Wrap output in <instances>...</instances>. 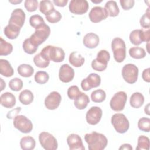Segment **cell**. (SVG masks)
I'll list each match as a JSON object with an SVG mask.
<instances>
[{"label": "cell", "mask_w": 150, "mask_h": 150, "mask_svg": "<svg viewBox=\"0 0 150 150\" xmlns=\"http://www.w3.org/2000/svg\"><path fill=\"white\" fill-rule=\"evenodd\" d=\"M18 73L20 76L24 77L32 76L34 72V69L32 66L28 64H22L18 67Z\"/></svg>", "instance_id": "cell-30"}, {"label": "cell", "mask_w": 150, "mask_h": 150, "mask_svg": "<svg viewBox=\"0 0 150 150\" xmlns=\"http://www.w3.org/2000/svg\"><path fill=\"white\" fill-rule=\"evenodd\" d=\"M104 9L106 10L108 16L115 17L117 16L120 12L118 6L115 1H107L104 6Z\"/></svg>", "instance_id": "cell-28"}, {"label": "cell", "mask_w": 150, "mask_h": 150, "mask_svg": "<svg viewBox=\"0 0 150 150\" xmlns=\"http://www.w3.org/2000/svg\"><path fill=\"white\" fill-rule=\"evenodd\" d=\"M21 28L13 25L9 24L6 25L4 30V35L9 39H15L19 35Z\"/></svg>", "instance_id": "cell-24"}, {"label": "cell", "mask_w": 150, "mask_h": 150, "mask_svg": "<svg viewBox=\"0 0 150 150\" xmlns=\"http://www.w3.org/2000/svg\"><path fill=\"white\" fill-rule=\"evenodd\" d=\"M67 142L70 150H84L85 147L81 137L76 134H71L67 138Z\"/></svg>", "instance_id": "cell-19"}, {"label": "cell", "mask_w": 150, "mask_h": 150, "mask_svg": "<svg viewBox=\"0 0 150 150\" xmlns=\"http://www.w3.org/2000/svg\"><path fill=\"white\" fill-rule=\"evenodd\" d=\"M70 63L76 67H81L84 63V58L77 52H73L69 58Z\"/></svg>", "instance_id": "cell-27"}, {"label": "cell", "mask_w": 150, "mask_h": 150, "mask_svg": "<svg viewBox=\"0 0 150 150\" xmlns=\"http://www.w3.org/2000/svg\"><path fill=\"white\" fill-rule=\"evenodd\" d=\"M13 50V46L12 44L7 42L3 39L2 37L0 38V55L7 56L12 53Z\"/></svg>", "instance_id": "cell-32"}, {"label": "cell", "mask_w": 150, "mask_h": 150, "mask_svg": "<svg viewBox=\"0 0 150 150\" xmlns=\"http://www.w3.org/2000/svg\"><path fill=\"white\" fill-rule=\"evenodd\" d=\"M119 149H127V150H132V147L131 146V145L129 144H124L123 145H122L120 148Z\"/></svg>", "instance_id": "cell-50"}, {"label": "cell", "mask_w": 150, "mask_h": 150, "mask_svg": "<svg viewBox=\"0 0 150 150\" xmlns=\"http://www.w3.org/2000/svg\"><path fill=\"white\" fill-rule=\"evenodd\" d=\"M111 49L115 60L118 63L122 62L126 57V46L124 40L118 37L114 38L111 42Z\"/></svg>", "instance_id": "cell-4"}, {"label": "cell", "mask_w": 150, "mask_h": 150, "mask_svg": "<svg viewBox=\"0 0 150 150\" xmlns=\"http://www.w3.org/2000/svg\"><path fill=\"white\" fill-rule=\"evenodd\" d=\"M9 2L12 3V4H19V3L22 2V1H9Z\"/></svg>", "instance_id": "cell-52"}, {"label": "cell", "mask_w": 150, "mask_h": 150, "mask_svg": "<svg viewBox=\"0 0 150 150\" xmlns=\"http://www.w3.org/2000/svg\"><path fill=\"white\" fill-rule=\"evenodd\" d=\"M101 77L96 73L90 74L87 78L81 82V87L84 91H88L93 88L97 87L100 85Z\"/></svg>", "instance_id": "cell-13"}, {"label": "cell", "mask_w": 150, "mask_h": 150, "mask_svg": "<svg viewBox=\"0 0 150 150\" xmlns=\"http://www.w3.org/2000/svg\"><path fill=\"white\" fill-rule=\"evenodd\" d=\"M150 12L149 8L147 9L146 12L144 13L140 19L139 22L141 26L144 29H148L150 27Z\"/></svg>", "instance_id": "cell-43"}, {"label": "cell", "mask_w": 150, "mask_h": 150, "mask_svg": "<svg viewBox=\"0 0 150 150\" xmlns=\"http://www.w3.org/2000/svg\"><path fill=\"white\" fill-rule=\"evenodd\" d=\"M0 73L6 77H9L13 75V69L7 60L0 59Z\"/></svg>", "instance_id": "cell-22"}, {"label": "cell", "mask_w": 150, "mask_h": 150, "mask_svg": "<svg viewBox=\"0 0 150 150\" xmlns=\"http://www.w3.org/2000/svg\"><path fill=\"white\" fill-rule=\"evenodd\" d=\"M120 3L124 10H129L134 6L135 1L134 0H120Z\"/></svg>", "instance_id": "cell-46"}, {"label": "cell", "mask_w": 150, "mask_h": 150, "mask_svg": "<svg viewBox=\"0 0 150 150\" xmlns=\"http://www.w3.org/2000/svg\"><path fill=\"white\" fill-rule=\"evenodd\" d=\"M149 68H147L144 70L142 73V77L143 80L148 83L150 82V76H149Z\"/></svg>", "instance_id": "cell-48"}, {"label": "cell", "mask_w": 150, "mask_h": 150, "mask_svg": "<svg viewBox=\"0 0 150 150\" xmlns=\"http://www.w3.org/2000/svg\"><path fill=\"white\" fill-rule=\"evenodd\" d=\"M62 97L57 91H52L46 97L45 100V107L50 110L56 109L60 105Z\"/></svg>", "instance_id": "cell-16"}, {"label": "cell", "mask_w": 150, "mask_h": 150, "mask_svg": "<svg viewBox=\"0 0 150 150\" xmlns=\"http://www.w3.org/2000/svg\"><path fill=\"white\" fill-rule=\"evenodd\" d=\"M50 34V27L46 23L35 29V32L29 38L30 42L36 47L43 43Z\"/></svg>", "instance_id": "cell-3"}, {"label": "cell", "mask_w": 150, "mask_h": 150, "mask_svg": "<svg viewBox=\"0 0 150 150\" xmlns=\"http://www.w3.org/2000/svg\"><path fill=\"white\" fill-rule=\"evenodd\" d=\"M88 8V3L86 0H71L69 6L70 11L76 15H82L86 13Z\"/></svg>", "instance_id": "cell-12"}, {"label": "cell", "mask_w": 150, "mask_h": 150, "mask_svg": "<svg viewBox=\"0 0 150 150\" xmlns=\"http://www.w3.org/2000/svg\"><path fill=\"white\" fill-rule=\"evenodd\" d=\"M13 126L22 133H29L33 129L32 121L26 116L18 115L13 118Z\"/></svg>", "instance_id": "cell-8"}, {"label": "cell", "mask_w": 150, "mask_h": 150, "mask_svg": "<svg viewBox=\"0 0 150 150\" xmlns=\"http://www.w3.org/2000/svg\"><path fill=\"white\" fill-rule=\"evenodd\" d=\"M0 98L1 105L5 108H12L15 105V97L10 92H5L2 93L1 95Z\"/></svg>", "instance_id": "cell-21"}, {"label": "cell", "mask_w": 150, "mask_h": 150, "mask_svg": "<svg viewBox=\"0 0 150 150\" xmlns=\"http://www.w3.org/2000/svg\"><path fill=\"white\" fill-rule=\"evenodd\" d=\"M108 15L106 10L101 6H94L90 10L88 16L90 21L94 23H98L105 19Z\"/></svg>", "instance_id": "cell-17"}, {"label": "cell", "mask_w": 150, "mask_h": 150, "mask_svg": "<svg viewBox=\"0 0 150 150\" xmlns=\"http://www.w3.org/2000/svg\"><path fill=\"white\" fill-rule=\"evenodd\" d=\"M33 94L29 90H24L21 92L19 96V101L24 105H29L33 101Z\"/></svg>", "instance_id": "cell-29"}, {"label": "cell", "mask_w": 150, "mask_h": 150, "mask_svg": "<svg viewBox=\"0 0 150 150\" xmlns=\"http://www.w3.org/2000/svg\"><path fill=\"white\" fill-rule=\"evenodd\" d=\"M127 100V94L122 91H118L111 98L110 103V107L115 111H121L124 108Z\"/></svg>", "instance_id": "cell-11"}, {"label": "cell", "mask_w": 150, "mask_h": 150, "mask_svg": "<svg viewBox=\"0 0 150 150\" xmlns=\"http://www.w3.org/2000/svg\"><path fill=\"white\" fill-rule=\"evenodd\" d=\"M102 114V110L99 107H91L86 113V121L90 125H96L100 122Z\"/></svg>", "instance_id": "cell-14"}, {"label": "cell", "mask_w": 150, "mask_h": 150, "mask_svg": "<svg viewBox=\"0 0 150 150\" xmlns=\"http://www.w3.org/2000/svg\"><path fill=\"white\" fill-rule=\"evenodd\" d=\"M29 23L30 26L35 29L45 23L43 18L39 15H32L29 18Z\"/></svg>", "instance_id": "cell-41"}, {"label": "cell", "mask_w": 150, "mask_h": 150, "mask_svg": "<svg viewBox=\"0 0 150 150\" xmlns=\"http://www.w3.org/2000/svg\"><path fill=\"white\" fill-rule=\"evenodd\" d=\"M105 92L102 89L94 90L91 94V100L94 103H102L105 100Z\"/></svg>", "instance_id": "cell-35"}, {"label": "cell", "mask_w": 150, "mask_h": 150, "mask_svg": "<svg viewBox=\"0 0 150 150\" xmlns=\"http://www.w3.org/2000/svg\"><path fill=\"white\" fill-rule=\"evenodd\" d=\"M110 59L109 52L105 50H101L98 52L97 58L92 61L91 67L94 70L103 71L106 69Z\"/></svg>", "instance_id": "cell-6"}, {"label": "cell", "mask_w": 150, "mask_h": 150, "mask_svg": "<svg viewBox=\"0 0 150 150\" xmlns=\"http://www.w3.org/2000/svg\"><path fill=\"white\" fill-rule=\"evenodd\" d=\"M22 47L24 52L29 54H32L35 53L37 51L38 48V47L35 46L30 42L29 38H27L24 40L22 45Z\"/></svg>", "instance_id": "cell-37"}, {"label": "cell", "mask_w": 150, "mask_h": 150, "mask_svg": "<svg viewBox=\"0 0 150 150\" xmlns=\"http://www.w3.org/2000/svg\"><path fill=\"white\" fill-rule=\"evenodd\" d=\"M149 104H148L147 105H146V107H145V109H144V111H145V112L146 113V114H148V115H149V108H148V107H149Z\"/></svg>", "instance_id": "cell-51"}, {"label": "cell", "mask_w": 150, "mask_h": 150, "mask_svg": "<svg viewBox=\"0 0 150 150\" xmlns=\"http://www.w3.org/2000/svg\"><path fill=\"white\" fill-rule=\"evenodd\" d=\"M122 76L127 83L134 84L137 81L138 79V69L134 64H127L122 69Z\"/></svg>", "instance_id": "cell-9"}, {"label": "cell", "mask_w": 150, "mask_h": 150, "mask_svg": "<svg viewBox=\"0 0 150 150\" xmlns=\"http://www.w3.org/2000/svg\"><path fill=\"white\" fill-rule=\"evenodd\" d=\"M33 62L38 67L46 68L49 66L50 63V60L46 59L40 53L34 56Z\"/></svg>", "instance_id": "cell-34"}, {"label": "cell", "mask_w": 150, "mask_h": 150, "mask_svg": "<svg viewBox=\"0 0 150 150\" xmlns=\"http://www.w3.org/2000/svg\"><path fill=\"white\" fill-rule=\"evenodd\" d=\"M84 139L88 144L89 150H103L107 145L108 140L106 137L97 132L93 131L84 135Z\"/></svg>", "instance_id": "cell-1"}, {"label": "cell", "mask_w": 150, "mask_h": 150, "mask_svg": "<svg viewBox=\"0 0 150 150\" xmlns=\"http://www.w3.org/2000/svg\"><path fill=\"white\" fill-rule=\"evenodd\" d=\"M39 140L41 146L46 150H56L58 144L56 138L47 132H42L39 135Z\"/></svg>", "instance_id": "cell-10"}, {"label": "cell", "mask_w": 150, "mask_h": 150, "mask_svg": "<svg viewBox=\"0 0 150 150\" xmlns=\"http://www.w3.org/2000/svg\"><path fill=\"white\" fill-rule=\"evenodd\" d=\"M129 40L135 46L139 45L143 42H149L150 40L149 28L132 30L129 34Z\"/></svg>", "instance_id": "cell-7"}, {"label": "cell", "mask_w": 150, "mask_h": 150, "mask_svg": "<svg viewBox=\"0 0 150 150\" xmlns=\"http://www.w3.org/2000/svg\"><path fill=\"white\" fill-rule=\"evenodd\" d=\"M144 100V97L141 93L135 92L131 95L129 103L131 107L135 108H138L143 105Z\"/></svg>", "instance_id": "cell-25"}, {"label": "cell", "mask_w": 150, "mask_h": 150, "mask_svg": "<svg viewBox=\"0 0 150 150\" xmlns=\"http://www.w3.org/2000/svg\"><path fill=\"white\" fill-rule=\"evenodd\" d=\"M138 128L144 132H148L150 131V119L146 117L141 118L138 122Z\"/></svg>", "instance_id": "cell-40"}, {"label": "cell", "mask_w": 150, "mask_h": 150, "mask_svg": "<svg viewBox=\"0 0 150 150\" xmlns=\"http://www.w3.org/2000/svg\"><path fill=\"white\" fill-rule=\"evenodd\" d=\"M25 13L22 9H15L12 11L11 13L8 23L13 25L21 29L25 23Z\"/></svg>", "instance_id": "cell-15"}, {"label": "cell", "mask_w": 150, "mask_h": 150, "mask_svg": "<svg viewBox=\"0 0 150 150\" xmlns=\"http://www.w3.org/2000/svg\"><path fill=\"white\" fill-rule=\"evenodd\" d=\"M149 149V139L148 137L145 135H141L138 138V144L136 147L137 150L145 149L148 150Z\"/></svg>", "instance_id": "cell-36"}, {"label": "cell", "mask_w": 150, "mask_h": 150, "mask_svg": "<svg viewBox=\"0 0 150 150\" xmlns=\"http://www.w3.org/2000/svg\"><path fill=\"white\" fill-rule=\"evenodd\" d=\"M40 54L46 59L57 63L63 61L65 57V53L62 48L51 45L45 46L41 50Z\"/></svg>", "instance_id": "cell-2"}, {"label": "cell", "mask_w": 150, "mask_h": 150, "mask_svg": "<svg viewBox=\"0 0 150 150\" xmlns=\"http://www.w3.org/2000/svg\"><path fill=\"white\" fill-rule=\"evenodd\" d=\"M100 42L98 36L93 32L87 33L83 38V42L84 45L89 49H93L96 47Z\"/></svg>", "instance_id": "cell-20"}, {"label": "cell", "mask_w": 150, "mask_h": 150, "mask_svg": "<svg viewBox=\"0 0 150 150\" xmlns=\"http://www.w3.org/2000/svg\"><path fill=\"white\" fill-rule=\"evenodd\" d=\"M45 18L49 22L54 23L60 21L62 18V15L59 11L54 9L47 15L45 16Z\"/></svg>", "instance_id": "cell-42"}, {"label": "cell", "mask_w": 150, "mask_h": 150, "mask_svg": "<svg viewBox=\"0 0 150 150\" xmlns=\"http://www.w3.org/2000/svg\"><path fill=\"white\" fill-rule=\"evenodd\" d=\"M53 2L57 6L63 7L66 5L68 2L67 0H53Z\"/></svg>", "instance_id": "cell-49"}, {"label": "cell", "mask_w": 150, "mask_h": 150, "mask_svg": "<svg viewBox=\"0 0 150 150\" xmlns=\"http://www.w3.org/2000/svg\"><path fill=\"white\" fill-rule=\"evenodd\" d=\"M74 76L73 69L67 64H62L59 69V77L63 83H69L72 81Z\"/></svg>", "instance_id": "cell-18"}, {"label": "cell", "mask_w": 150, "mask_h": 150, "mask_svg": "<svg viewBox=\"0 0 150 150\" xmlns=\"http://www.w3.org/2000/svg\"><path fill=\"white\" fill-rule=\"evenodd\" d=\"M111 124L115 131L120 134L126 132L129 127V122L123 114L117 113L111 117Z\"/></svg>", "instance_id": "cell-5"}, {"label": "cell", "mask_w": 150, "mask_h": 150, "mask_svg": "<svg viewBox=\"0 0 150 150\" xmlns=\"http://www.w3.org/2000/svg\"><path fill=\"white\" fill-rule=\"evenodd\" d=\"M54 9V6L50 1H41L39 3V10L40 12L43 13L45 16L47 15Z\"/></svg>", "instance_id": "cell-31"}, {"label": "cell", "mask_w": 150, "mask_h": 150, "mask_svg": "<svg viewBox=\"0 0 150 150\" xmlns=\"http://www.w3.org/2000/svg\"><path fill=\"white\" fill-rule=\"evenodd\" d=\"M21 110V108L20 107H18L14 109H12L10 111L8 112L6 114V117L8 119H13L16 116L18 115V114L20 112Z\"/></svg>", "instance_id": "cell-47"}, {"label": "cell", "mask_w": 150, "mask_h": 150, "mask_svg": "<svg viewBox=\"0 0 150 150\" xmlns=\"http://www.w3.org/2000/svg\"><path fill=\"white\" fill-rule=\"evenodd\" d=\"M9 87L11 90L18 91L21 90L23 87V81L19 78H13L9 81Z\"/></svg>", "instance_id": "cell-39"}, {"label": "cell", "mask_w": 150, "mask_h": 150, "mask_svg": "<svg viewBox=\"0 0 150 150\" xmlns=\"http://www.w3.org/2000/svg\"><path fill=\"white\" fill-rule=\"evenodd\" d=\"M49 79L48 73L45 71H38L35 75V81L40 84H44L47 82Z\"/></svg>", "instance_id": "cell-38"}, {"label": "cell", "mask_w": 150, "mask_h": 150, "mask_svg": "<svg viewBox=\"0 0 150 150\" xmlns=\"http://www.w3.org/2000/svg\"><path fill=\"white\" fill-rule=\"evenodd\" d=\"M81 92L77 86H71L67 90V96L71 100H74Z\"/></svg>", "instance_id": "cell-45"}, {"label": "cell", "mask_w": 150, "mask_h": 150, "mask_svg": "<svg viewBox=\"0 0 150 150\" xmlns=\"http://www.w3.org/2000/svg\"><path fill=\"white\" fill-rule=\"evenodd\" d=\"M24 5L28 12H34L38 8V1L36 0H26L24 2Z\"/></svg>", "instance_id": "cell-44"}, {"label": "cell", "mask_w": 150, "mask_h": 150, "mask_svg": "<svg viewBox=\"0 0 150 150\" xmlns=\"http://www.w3.org/2000/svg\"><path fill=\"white\" fill-rule=\"evenodd\" d=\"M129 54L130 56L134 59H140L145 57V50L140 47H132L129 49Z\"/></svg>", "instance_id": "cell-33"}, {"label": "cell", "mask_w": 150, "mask_h": 150, "mask_svg": "<svg viewBox=\"0 0 150 150\" xmlns=\"http://www.w3.org/2000/svg\"><path fill=\"white\" fill-rule=\"evenodd\" d=\"M36 145L35 139L30 136L22 137L20 140L21 148L23 150L33 149Z\"/></svg>", "instance_id": "cell-26"}, {"label": "cell", "mask_w": 150, "mask_h": 150, "mask_svg": "<svg viewBox=\"0 0 150 150\" xmlns=\"http://www.w3.org/2000/svg\"><path fill=\"white\" fill-rule=\"evenodd\" d=\"M90 102V99L87 94L81 93L75 99L74 101V106L79 110H83L87 106Z\"/></svg>", "instance_id": "cell-23"}]
</instances>
